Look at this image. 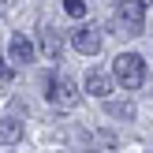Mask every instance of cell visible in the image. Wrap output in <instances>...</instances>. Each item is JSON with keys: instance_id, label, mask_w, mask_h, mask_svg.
I'll list each match as a JSON object with an SVG mask.
<instances>
[{"instance_id": "cell-1", "label": "cell", "mask_w": 153, "mask_h": 153, "mask_svg": "<svg viewBox=\"0 0 153 153\" xmlns=\"http://www.w3.org/2000/svg\"><path fill=\"white\" fill-rule=\"evenodd\" d=\"M112 79L123 90H138L142 82H146V64H142V56L138 52H120V56L112 60Z\"/></svg>"}, {"instance_id": "cell-2", "label": "cell", "mask_w": 153, "mask_h": 153, "mask_svg": "<svg viewBox=\"0 0 153 153\" xmlns=\"http://www.w3.org/2000/svg\"><path fill=\"white\" fill-rule=\"evenodd\" d=\"M45 97H49V105H56V108H64V112L79 105V90H75V82L67 79V75H56V71L45 79Z\"/></svg>"}, {"instance_id": "cell-3", "label": "cell", "mask_w": 153, "mask_h": 153, "mask_svg": "<svg viewBox=\"0 0 153 153\" xmlns=\"http://www.w3.org/2000/svg\"><path fill=\"white\" fill-rule=\"evenodd\" d=\"M116 22L123 34H142V26H146V0H120L116 4Z\"/></svg>"}, {"instance_id": "cell-4", "label": "cell", "mask_w": 153, "mask_h": 153, "mask_svg": "<svg viewBox=\"0 0 153 153\" xmlns=\"http://www.w3.org/2000/svg\"><path fill=\"white\" fill-rule=\"evenodd\" d=\"M71 45H75V52H82V56H97V52H101V34L90 30V26H82V30L71 34Z\"/></svg>"}, {"instance_id": "cell-5", "label": "cell", "mask_w": 153, "mask_h": 153, "mask_svg": "<svg viewBox=\"0 0 153 153\" xmlns=\"http://www.w3.org/2000/svg\"><path fill=\"white\" fill-rule=\"evenodd\" d=\"M7 56H11V64H30L34 60V41L26 34H15L11 45H7Z\"/></svg>"}, {"instance_id": "cell-6", "label": "cell", "mask_w": 153, "mask_h": 153, "mask_svg": "<svg viewBox=\"0 0 153 153\" xmlns=\"http://www.w3.org/2000/svg\"><path fill=\"white\" fill-rule=\"evenodd\" d=\"M41 49H45L49 60H60V56H64V37H60L52 26H45V30H41Z\"/></svg>"}, {"instance_id": "cell-7", "label": "cell", "mask_w": 153, "mask_h": 153, "mask_svg": "<svg viewBox=\"0 0 153 153\" xmlns=\"http://www.w3.org/2000/svg\"><path fill=\"white\" fill-rule=\"evenodd\" d=\"M86 94H94V97H108V94H112V82H108V75H101V71H90V75H86Z\"/></svg>"}, {"instance_id": "cell-8", "label": "cell", "mask_w": 153, "mask_h": 153, "mask_svg": "<svg viewBox=\"0 0 153 153\" xmlns=\"http://www.w3.org/2000/svg\"><path fill=\"white\" fill-rule=\"evenodd\" d=\"M22 142V123L19 120H0V146H15Z\"/></svg>"}, {"instance_id": "cell-9", "label": "cell", "mask_w": 153, "mask_h": 153, "mask_svg": "<svg viewBox=\"0 0 153 153\" xmlns=\"http://www.w3.org/2000/svg\"><path fill=\"white\" fill-rule=\"evenodd\" d=\"M105 112H108L112 120H123V123L134 120V105L131 101H105Z\"/></svg>"}, {"instance_id": "cell-10", "label": "cell", "mask_w": 153, "mask_h": 153, "mask_svg": "<svg viewBox=\"0 0 153 153\" xmlns=\"http://www.w3.org/2000/svg\"><path fill=\"white\" fill-rule=\"evenodd\" d=\"M64 11L71 15V19H82V15H86V4H82V0H64Z\"/></svg>"}, {"instance_id": "cell-11", "label": "cell", "mask_w": 153, "mask_h": 153, "mask_svg": "<svg viewBox=\"0 0 153 153\" xmlns=\"http://www.w3.org/2000/svg\"><path fill=\"white\" fill-rule=\"evenodd\" d=\"M7 79H11V67H7L4 60H0V82H7Z\"/></svg>"}, {"instance_id": "cell-12", "label": "cell", "mask_w": 153, "mask_h": 153, "mask_svg": "<svg viewBox=\"0 0 153 153\" xmlns=\"http://www.w3.org/2000/svg\"><path fill=\"white\" fill-rule=\"evenodd\" d=\"M149 4H153V0H149Z\"/></svg>"}]
</instances>
